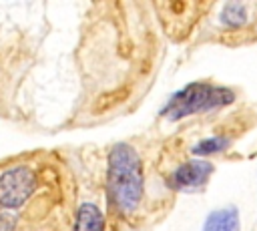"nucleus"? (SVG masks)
Wrapping results in <instances>:
<instances>
[{"instance_id":"obj_1","label":"nucleus","mask_w":257,"mask_h":231,"mask_svg":"<svg viewBox=\"0 0 257 231\" xmlns=\"http://www.w3.org/2000/svg\"><path fill=\"white\" fill-rule=\"evenodd\" d=\"M106 191L110 203L120 213H133L141 205L145 191L143 165L139 153L126 143L114 145L108 153Z\"/></svg>"},{"instance_id":"obj_2","label":"nucleus","mask_w":257,"mask_h":231,"mask_svg":"<svg viewBox=\"0 0 257 231\" xmlns=\"http://www.w3.org/2000/svg\"><path fill=\"white\" fill-rule=\"evenodd\" d=\"M235 100V90L229 86L195 80L179 88L169 96L165 106L161 108V117L169 121H181L199 112H209L215 108H223Z\"/></svg>"},{"instance_id":"obj_3","label":"nucleus","mask_w":257,"mask_h":231,"mask_svg":"<svg viewBox=\"0 0 257 231\" xmlns=\"http://www.w3.org/2000/svg\"><path fill=\"white\" fill-rule=\"evenodd\" d=\"M36 175L26 165H16L0 175V207L16 211L24 207L36 191Z\"/></svg>"},{"instance_id":"obj_4","label":"nucleus","mask_w":257,"mask_h":231,"mask_svg":"<svg viewBox=\"0 0 257 231\" xmlns=\"http://www.w3.org/2000/svg\"><path fill=\"white\" fill-rule=\"evenodd\" d=\"M215 171V165L207 159H189L185 163H181L167 179V185L175 191H197L203 189L207 185V181L211 179Z\"/></svg>"},{"instance_id":"obj_5","label":"nucleus","mask_w":257,"mask_h":231,"mask_svg":"<svg viewBox=\"0 0 257 231\" xmlns=\"http://www.w3.org/2000/svg\"><path fill=\"white\" fill-rule=\"evenodd\" d=\"M203 231H241L237 207H223L211 211L203 223Z\"/></svg>"},{"instance_id":"obj_6","label":"nucleus","mask_w":257,"mask_h":231,"mask_svg":"<svg viewBox=\"0 0 257 231\" xmlns=\"http://www.w3.org/2000/svg\"><path fill=\"white\" fill-rule=\"evenodd\" d=\"M74 231H104V215L92 203H82L76 209Z\"/></svg>"},{"instance_id":"obj_7","label":"nucleus","mask_w":257,"mask_h":231,"mask_svg":"<svg viewBox=\"0 0 257 231\" xmlns=\"http://www.w3.org/2000/svg\"><path fill=\"white\" fill-rule=\"evenodd\" d=\"M219 22L225 28H241L247 22V6L243 2H227L219 12Z\"/></svg>"},{"instance_id":"obj_8","label":"nucleus","mask_w":257,"mask_h":231,"mask_svg":"<svg viewBox=\"0 0 257 231\" xmlns=\"http://www.w3.org/2000/svg\"><path fill=\"white\" fill-rule=\"evenodd\" d=\"M231 147V139L225 137V135H213V137H207L203 141H199L191 151L193 155H197V159H205L209 155H217V153H223Z\"/></svg>"},{"instance_id":"obj_9","label":"nucleus","mask_w":257,"mask_h":231,"mask_svg":"<svg viewBox=\"0 0 257 231\" xmlns=\"http://www.w3.org/2000/svg\"><path fill=\"white\" fill-rule=\"evenodd\" d=\"M14 227H16V215L0 207V231H14Z\"/></svg>"}]
</instances>
